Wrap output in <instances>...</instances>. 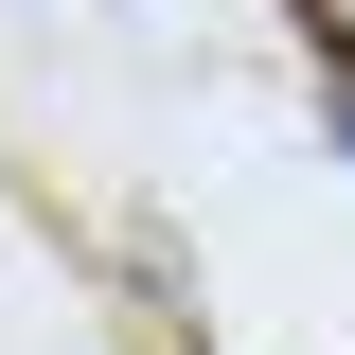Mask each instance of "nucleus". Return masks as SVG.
Listing matches in <instances>:
<instances>
[{"instance_id": "f03ea898", "label": "nucleus", "mask_w": 355, "mask_h": 355, "mask_svg": "<svg viewBox=\"0 0 355 355\" xmlns=\"http://www.w3.org/2000/svg\"><path fill=\"white\" fill-rule=\"evenodd\" d=\"M320 107H338V160H355V71H320Z\"/></svg>"}, {"instance_id": "f257e3e1", "label": "nucleus", "mask_w": 355, "mask_h": 355, "mask_svg": "<svg viewBox=\"0 0 355 355\" xmlns=\"http://www.w3.org/2000/svg\"><path fill=\"white\" fill-rule=\"evenodd\" d=\"M320 53H338V71H355V0H320Z\"/></svg>"}]
</instances>
